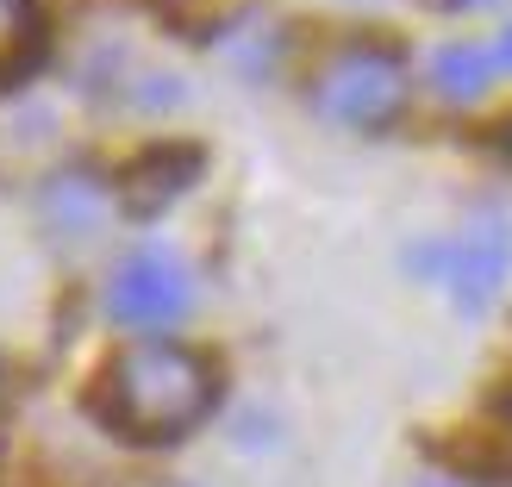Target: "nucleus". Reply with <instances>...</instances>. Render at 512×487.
<instances>
[{"label": "nucleus", "instance_id": "obj_3", "mask_svg": "<svg viewBox=\"0 0 512 487\" xmlns=\"http://www.w3.org/2000/svg\"><path fill=\"white\" fill-rule=\"evenodd\" d=\"M107 313L125 331H175L194 313V269L169 244L125 250L107 275Z\"/></svg>", "mask_w": 512, "mask_h": 487}, {"label": "nucleus", "instance_id": "obj_2", "mask_svg": "<svg viewBox=\"0 0 512 487\" xmlns=\"http://www.w3.org/2000/svg\"><path fill=\"white\" fill-rule=\"evenodd\" d=\"M406 100H413V69L394 44H375V38H350L338 44L313 75V113L338 132H388L400 125Z\"/></svg>", "mask_w": 512, "mask_h": 487}, {"label": "nucleus", "instance_id": "obj_1", "mask_svg": "<svg viewBox=\"0 0 512 487\" xmlns=\"http://www.w3.org/2000/svg\"><path fill=\"white\" fill-rule=\"evenodd\" d=\"M213 394H219L213 363L188 344H169V338L119 350V363L100 375V406H107V419L132 444L188 438L213 413Z\"/></svg>", "mask_w": 512, "mask_h": 487}, {"label": "nucleus", "instance_id": "obj_7", "mask_svg": "<svg viewBox=\"0 0 512 487\" xmlns=\"http://www.w3.org/2000/svg\"><path fill=\"white\" fill-rule=\"evenodd\" d=\"M32 44H38V7L32 0H0V75H13Z\"/></svg>", "mask_w": 512, "mask_h": 487}, {"label": "nucleus", "instance_id": "obj_5", "mask_svg": "<svg viewBox=\"0 0 512 487\" xmlns=\"http://www.w3.org/2000/svg\"><path fill=\"white\" fill-rule=\"evenodd\" d=\"M425 75H431V94H438L444 107H481L488 88H494V75H500V63H494V44L450 38V44L431 50Z\"/></svg>", "mask_w": 512, "mask_h": 487}, {"label": "nucleus", "instance_id": "obj_9", "mask_svg": "<svg viewBox=\"0 0 512 487\" xmlns=\"http://www.w3.org/2000/svg\"><path fill=\"white\" fill-rule=\"evenodd\" d=\"M494 63H500V75H512V19L500 25V38H494Z\"/></svg>", "mask_w": 512, "mask_h": 487}, {"label": "nucleus", "instance_id": "obj_4", "mask_svg": "<svg viewBox=\"0 0 512 487\" xmlns=\"http://www.w3.org/2000/svg\"><path fill=\"white\" fill-rule=\"evenodd\" d=\"M425 275H438L444 294L463 306V313H488L494 294L506 288V275H512V225L500 213L469 219L456 238H444L438 250L425 256Z\"/></svg>", "mask_w": 512, "mask_h": 487}, {"label": "nucleus", "instance_id": "obj_6", "mask_svg": "<svg viewBox=\"0 0 512 487\" xmlns=\"http://www.w3.org/2000/svg\"><path fill=\"white\" fill-rule=\"evenodd\" d=\"M44 219L57 225V232H69V238H82V232H94L100 219H107V194H100V182L94 175H57V182L44 188Z\"/></svg>", "mask_w": 512, "mask_h": 487}, {"label": "nucleus", "instance_id": "obj_8", "mask_svg": "<svg viewBox=\"0 0 512 487\" xmlns=\"http://www.w3.org/2000/svg\"><path fill=\"white\" fill-rule=\"evenodd\" d=\"M425 7H438V13H488V7H500V0H425Z\"/></svg>", "mask_w": 512, "mask_h": 487}]
</instances>
